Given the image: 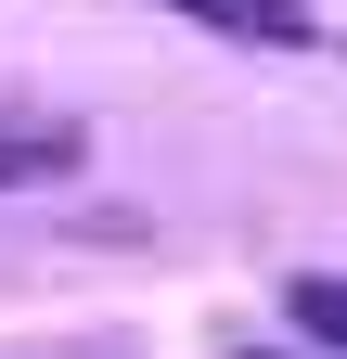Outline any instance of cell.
<instances>
[{
    "instance_id": "obj_1",
    "label": "cell",
    "mask_w": 347,
    "mask_h": 359,
    "mask_svg": "<svg viewBox=\"0 0 347 359\" xmlns=\"http://www.w3.org/2000/svg\"><path fill=\"white\" fill-rule=\"evenodd\" d=\"M77 167V128L65 116H0V193H39V180Z\"/></svg>"
},
{
    "instance_id": "obj_2",
    "label": "cell",
    "mask_w": 347,
    "mask_h": 359,
    "mask_svg": "<svg viewBox=\"0 0 347 359\" xmlns=\"http://www.w3.org/2000/svg\"><path fill=\"white\" fill-rule=\"evenodd\" d=\"M167 13H193V26H219V39H257V52H296V39H309L296 0H167Z\"/></svg>"
},
{
    "instance_id": "obj_3",
    "label": "cell",
    "mask_w": 347,
    "mask_h": 359,
    "mask_svg": "<svg viewBox=\"0 0 347 359\" xmlns=\"http://www.w3.org/2000/svg\"><path fill=\"white\" fill-rule=\"evenodd\" d=\"M283 321L347 359V269H296V283H283Z\"/></svg>"
}]
</instances>
